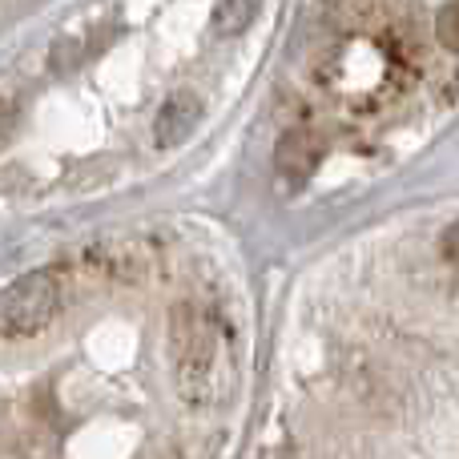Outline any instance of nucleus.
<instances>
[{
    "label": "nucleus",
    "instance_id": "0eeeda50",
    "mask_svg": "<svg viewBox=\"0 0 459 459\" xmlns=\"http://www.w3.org/2000/svg\"><path fill=\"white\" fill-rule=\"evenodd\" d=\"M13 121H16V109H13V101H0V137L13 129Z\"/></svg>",
    "mask_w": 459,
    "mask_h": 459
},
{
    "label": "nucleus",
    "instance_id": "7ed1b4c3",
    "mask_svg": "<svg viewBox=\"0 0 459 459\" xmlns=\"http://www.w3.org/2000/svg\"><path fill=\"white\" fill-rule=\"evenodd\" d=\"M262 4L266 0H218L214 4V16H210V29H214V37H242L246 29H250L254 21H258Z\"/></svg>",
    "mask_w": 459,
    "mask_h": 459
},
{
    "label": "nucleus",
    "instance_id": "f03ea898",
    "mask_svg": "<svg viewBox=\"0 0 459 459\" xmlns=\"http://www.w3.org/2000/svg\"><path fill=\"white\" fill-rule=\"evenodd\" d=\"M202 117H206V105H202L198 93H190V89L169 93L166 101H161L158 117H153V137H158V145H166V150L169 145H182L186 137L202 126Z\"/></svg>",
    "mask_w": 459,
    "mask_h": 459
},
{
    "label": "nucleus",
    "instance_id": "423d86ee",
    "mask_svg": "<svg viewBox=\"0 0 459 459\" xmlns=\"http://www.w3.org/2000/svg\"><path fill=\"white\" fill-rule=\"evenodd\" d=\"M444 258L452 262V266H459V222L444 230Z\"/></svg>",
    "mask_w": 459,
    "mask_h": 459
},
{
    "label": "nucleus",
    "instance_id": "f257e3e1",
    "mask_svg": "<svg viewBox=\"0 0 459 459\" xmlns=\"http://www.w3.org/2000/svg\"><path fill=\"white\" fill-rule=\"evenodd\" d=\"M61 310V282L53 270H32L0 294V339H29Z\"/></svg>",
    "mask_w": 459,
    "mask_h": 459
},
{
    "label": "nucleus",
    "instance_id": "20e7f679",
    "mask_svg": "<svg viewBox=\"0 0 459 459\" xmlns=\"http://www.w3.org/2000/svg\"><path fill=\"white\" fill-rule=\"evenodd\" d=\"M307 142H310L307 134H290L282 145H278V169H282V174L307 178L310 169H315V161H318V145L310 150Z\"/></svg>",
    "mask_w": 459,
    "mask_h": 459
},
{
    "label": "nucleus",
    "instance_id": "39448f33",
    "mask_svg": "<svg viewBox=\"0 0 459 459\" xmlns=\"http://www.w3.org/2000/svg\"><path fill=\"white\" fill-rule=\"evenodd\" d=\"M436 37L444 48H452V53H459V0H447L444 8H439L436 16Z\"/></svg>",
    "mask_w": 459,
    "mask_h": 459
}]
</instances>
